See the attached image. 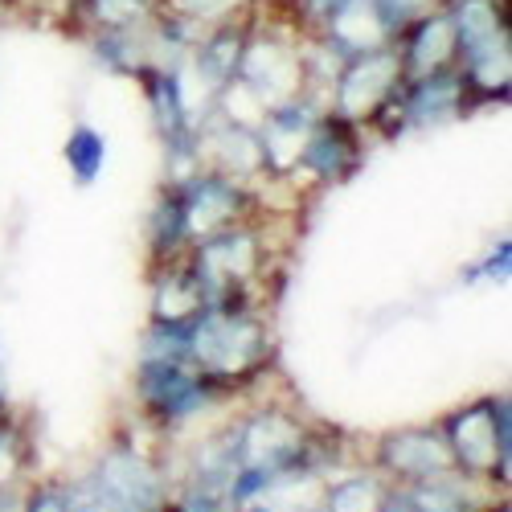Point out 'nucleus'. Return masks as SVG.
<instances>
[{
	"mask_svg": "<svg viewBox=\"0 0 512 512\" xmlns=\"http://www.w3.org/2000/svg\"><path fill=\"white\" fill-rule=\"evenodd\" d=\"M66 160L78 173V181H91L99 173V164H103V140L91 132V127H78V132L70 136V144H66Z\"/></svg>",
	"mask_w": 512,
	"mask_h": 512,
	"instance_id": "obj_2",
	"label": "nucleus"
},
{
	"mask_svg": "<svg viewBox=\"0 0 512 512\" xmlns=\"http://www.w3.org/2000/svg\"><path fill=\"white\" fill-rule=\"evenodd\" d=\"M402 62L394 46L381 50H365V54H349V62L336 74V107L345 119H377L381 107L394 103L402 91Z\"/></svg>",
	"mask_w": 512,
	"mask_h": 512,
	"instance_id": "obj_1",
	"label": "nucleus"
}]
</instances>
